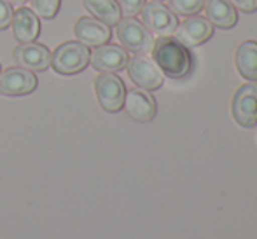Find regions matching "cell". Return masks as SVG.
<instances>
[{"label":"cell","instance_id":"1","mask_svg":"<svg viewBox=\"0 0 257 239\" xmlns=\"http://www.w3.org/2000/svg\"><path fill=\"white\" fill-rule=\"evenodd\" d=\"M151 53L159 70L170 79H184L193 70V56L189 49L180 44L175 37L165 35L156 39Z\"/></svg>","mask_w":257,"mask_h":239},{"label":"cell","instance_id":"2","mask_svg":"<svg viewBox=\"0 0 257 239\" xmlns=\"http://www.w3.org/2000/svg\"><path fill=\"white\" fill-rule=\"evenodd\" d=\"M89 49L81 42H63L51 54L53 68L61 75H74L82 72L89 63Z\"/></svg>","mask_w":257,"mask_h":239},{"label":"cell","instance_id":"3","mask_svg":"<svg viewBox=\"0 0 257 239\" xmlns=\"http://www.w3.org/2000/svg\"><path fill=\"white\" fill-rule=\"evenodd\" d=\"M115 34H117V39L122 44V48L132 51V53L146 54L153 51V34L133 16H126L119 20V23L115 25Z\"/></svg>","mask_w":257,"mask_h":239},{"label":"cell","instance_id":"4","mask_svg":"<svg viewBox=\"0 0 257 239\" xmlns=\"http://www.w3.org/2000/svg\"><path fill=\"white\" fill-rule=\"evenodd\" d=\"M142 21L144 27L151 32V34L158 35V37H165V35H172L179 27V18L173 14L166 6L159 2H149L142 7Z\"/></svg>","mask_w":257,"mask_h":239},{"label":"cell","instance_id":"5","mask_svg":"<svg viewBox=\"0 0 257 239\" xmlns=\"http://www.w3.org/2000/svg\"><path fill=\"white\" fill-rule=\"evenodd\" d=\"M126 68H128L130 79L139 88L154 91L163 86V72L154 63V60L147 58L146 54H137V56L130 58Z\"/></svg>","mask_w":257,"mask_h":239},{"label":"cell","instance_id":"6","mask_svg":"<svg viewBox=\"0 0 257 239\" xmlns=\"http://www.w3.org/2000/svg\"><path fill=\"white\" fill-rule=\"evenodd\" d=\"M231 112L241 128H254L257 124V82H248L238 88L233 96Z\"/></svg>","mask_w":257,"mask_h":239},{"label":"cell","instance_id":"7","mask_svg":"<svg viewBox=\"0 0 257 239\" xmlns=\"http://www.w3.org/2000/svg\"><path fill=\"white\" fill-rule=\"evenodd\" d=\"M95 93L100 105L107 112H119L124 103L126 89L122 81L114 74H100L95 79Z\"/></svg>","mask_w":257,"mask_h":239},{"label":"cell","instance_id":"8","mask_svg":"<svg viewBox=\"0 0 257 239\" xmlns=\"http://www.w3.org/2000/svg\"><path fill=\"white\" fill-rule=\"evenodd\" d=\"M37 79L30 70L21 67H11L0 72V95L23 96L35 91Z\"/></svg>","mask_w":257,"mask_h":239},{"label":"cell","instance_id":"9","mask_svg":"<svg viewBox=\"0 0 257 239\" xmlns=\"http://www.w3.org/2000/svg\"><path fill=\"white\" fill-rule=\"evenodd\" d=\"M177 41L182 46L189 48H198V46L205 44L208 39L213 35V25L208 20L201 16H189L186 21L179 23L177 27Z\"/></svg>","mask_w":257,"mask_h":239},{"label":"cell","instance_id":"10","mask_svg":"<svg viewBox=\"0 0 257 239\" xmlns=\"http://www.w3.org/2000/svg\"><path fill=\"white\" fill-rule=\"evenodd\" d=\"M13 60L18 67L30 72H44L51 65V53L37 42H25L13 51Z\"/></svg>","mask_w":257,"mask_h":239},{"label":"cell","instance_id":"11","mask_svg":"<svg viewBox=\"0 0 257 239\" xmlns=\"http://www.w3.org/2000/svg\"><path fill=\"white\" fill-rule=\"evenodd\" d=\"M126 114L137 122H151L156 117V100L142 88H133L124 95Z\"/></svg>","mask_w":257,"mask_h":239},{"label":"cell","instance_id":"12","mask_svg":"<svg viewBox=\"0 0 257 239\" xmlns=\"http://www.w3.org/2000/svg\"><path fill=\"white\" fill-rule=\"evenodd\" d=\"M93 68H96L98 72L103 74H115L121 72L122 68H126L128 63V53L119 46L112 44H103L95 48V51L89 56Z\"/></svg>","mask_w":257,"mask_h":239},{"label":"cell","instance_id":"13","mask_svg":"<svg viewBox=\"0 0 257 239\" xmlns=\"http://www.w3.org/2000/svg\"><path fill=\"white\" fill-rule=\"evenodd\" d=\"M74 32L79 42L84 44L86 48H98V46L107 44L110 39V27L102 23L100 20L88 16L79 18Z\"/></svg>","mask_w":257,"mask_h":239},{"label":"cell","instance_id":"14","mask_svg":"<svg viewBox=\"0 0 257 239\" xmlns=\"http://www.w3.org/2000/svg\"><path fill=\"white\" fill-rule=\"evenodd\" d=\"M11 27H13V35L21 44L34 42L41 34V23H39L37 14L28 7H20L16 13H13Z\"/></svg>","mask_w":257,"mask_h":239},{"label":"cell","instance_id":"15","mask_svg":"<svg viewBox=\"0 0 257 239\" xmlns=\"http://www.w3.org/2000/svg\"><path fill=\"white\" fill-rule=\"evenodd\" d=\"M206 20L219 28H233L238 21L236 11L231 0H205Z\"/></svg>","mask_w":257,"mask_h":239},{"label":"cell","instance_id":"16","mask_svg":"<svg viewBox=\"0 0 257 239\" xmlns=\"http://www.w3.org/2000/svg\"><path fill=\"white\" fill-rule=\"evenodd\" d=\"M236 68L238 74L247 81H257V42L245 41L236 49Z\"/></svg>","mask_w":257,"mask_h":239},{"label":"cell","instance_id":"17","mask_svg":"<svg viewBox=\"0 0 257 239\" xmlns=\"http://www.w3.org/2000/svg\"><path fill=\"white\" fill-rule=\"evenodd\" d=\"M82 4L93 16L108 27L117 25L121 20V7L115 0H82Z\"/></svg>","mask_w":257,"mask_h":239},{"label":"cell","instance_id":"18","mask_svg":"<svg viewBox=\"0 0 257 239\" xmlns=\"http://www.w3.org/2000/svg\"><path fill=\"white\" fill-rule=\"evenodd\" d=\"M205 7V0H168V9L177 16H196Z\"/></svg>","mask_w":257,"mask_h":239},{"label":"cell","instance_id":"19","mask_svg":"<svg viewBox=\"0 0 257 239\" xmlns=\"http://www.w3.org/2000/svg\"><path fill=\"white\" fill-rule=\"evenodd\" d=\"M60 2L61 0H30L32 11L44 20H51L56 16L58 9H60Z\"/></svg>","mask_w":257,"mask_h":239},{"label":"cell","instance_id":"20","mask_svg":"<svg viewBox=\"0 0 257 239\" xmlns=\"http://www.w3.org/2000/svg\"><path fill=\"white\" fill-rule=\"evenodd\" d=\"M144 6H146V0H119L121 13H124L126 16H137Z\"/></svg>","mask_w":257,"mask_h":239},{"label":"cell","instance_id":"21","mask_svg":"<svg viewBox=\"0 0 257 239\" xmlns=\"http://www.w3.org/2000/svg\"><path fill=\"white\" fill-rule=\"evenodd\" d=\"M13 20V6L9 0H0V30H6Z\"/></svg>","mask_w":257,"mask_h":239},{"label":"cell","instance_id":"22","mask_svg":"<svg viewBox=\"0 0 257 239\" xmlns=\"http://www.w3.org/2000/svg\"><path fill=\"white\" fill-rule=\"evenodd\" d=\"M231 4L243 13H255L257 11V0H231Z\"/></svg>","mask_w":257,"mask_h":239},{"label":"cell","instance_id":"23","mask_svg":"<svg viewBox=\"0 0 257 239\" xmlns=\"http://www.w3.org/2000/svg\"><path fill=\"white\" fill-rule=\"evenodd\" d=\"M9 2H13V4H25L27 0H9Z\"/></svg>","mask_w":257,"mask_h":239},{"label":"cell","instance_id":"24","mask_svg":"<svg viewBox=\"0 0 257 239\" xmlns=\"http://www.w3.org/2000/svg\"><path fill=\"white\" fill-rule=\"evenodd\" d=\"M156 2H159V0H156Z\"/></svg>","mask_w":257,"mask_h":239}]
</instances>
